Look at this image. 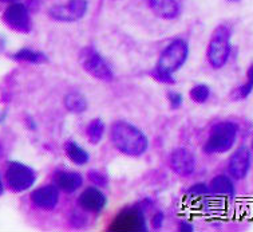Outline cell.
Masks as SVG:
<instances>
[{"label":"cell","instance_id":"cell-1","mask_svg":"<svg viewBox=\"0 0 253 232\" xmlns=\"http://www.w3.org/2000/svg\"><path fill=\"white\" fill-rule=\"evenodd\" d=\"M110 139L117 150L130 157H139L149 148V139L142 130L124 120L111 125Z\"/></svg>","mask_w":253,"mask_h":232},{"label":"cell","instance_id":"cell-2","mask_svg":"<svg viewBox=\"0 0 253 232\" xmlns=\"http://www.w3.org/2000/svg\"><path fill=\"white\" fill-rule=\"evenodd\" d=\"M239 133V126L235 122L222 121L213 126L207 142L204 145V152L207 154L225 153L235 145Z\"/></svg>","mask_w":253,"mask_h":232},{"label":"cell","instance_id":"cell-3","mask_svg":"<svg viewBox=\"0 0 253 232\" xmlns=\"http://www.w3.org/2000/svg\"><path fill=\"white\" fill-rule=\"evenodd\" d=\"M232 45H230V30L226 26H218L214 30L212 39L208 45L207 58L213 69H221L229 59Z\"/></svg>","mask_w":253,"mask_h":232},{"label":"cell","instance_id":"cell-4","mask_svg":"<svg viewBox=\"0 0 253 232\" xmlns=\"http://www.w3.org/2000/svg\"><path fill=\"white\" fill-rule=\"evenodd\" d=\"M189 56V45L186 41L177 38L174 41H171L165 50L161 52V55L158 58L156 69L161 70L166 74L173 75L175 71L185 65V62Z\"/></svg>","mask_w":253,"mask_h":232},{"label":"cell","instance_id":"cell-5","mask_svg":"<svg viewBox=\"0 0 253 232\" xmlns=\"http://www.w3.org/2000/svg\"><path fill=\"white\" fill-rule=\"evenodd\" d=\"M79 62L83 70L91 75L92 78L102 81V82L114 81V71L110 65L92 46L83 47L79 52Z\"/></svg>","mask_w":253,"mask_h":232},{"label":"cell","instance_id":"cell-6","mask_svg":"<svg viewBox=\"0 0 253 232\" xmlns=\"http://www.w3.org/2000/svg\"><path fill=\"white\" fill-rule=\"evenodd\" d=\"M8 186L14 192H24L30 189L37 181V173L33 168L22 163H9L5 172Z\"/></svg>","mask_w":253,"mask_h":232},{"label":"cell","instance_id":"cell-7","mask_svg":"<svg viewBox=\"0 0 253 232\" xmlns=\"http://www.w3.org/2000/svg\"><path fill=\"white\" fill-rule=\"evenodd\" d=\"M88 8L87 0H69L66 4H55L48 9V16L55 22L73 23L82 19Z\"/></svg>","mask_w":253,"mask_h":232},{"label":"cell","instance_id":"cell-8","mask_svg":"<svg viewBox=\"0 0 253 232\" xmlns=\"http://www.w3.org/2000/svg\"><path fill=\"white\" fill-rule=\"evenodd\" d=\"M4 22L19 33H28L31 30V20L27 7L22 3H12L7 7L3 15Z\"/></svg>","mask_w":253,"mask_h":232},{"label":"cell","instance_id":"cell-9","mask_svg":"<svg viewBox=\"0 0 253 232\" xmlns=\"http://www.w3.org/2000/svg\"><path fill=\"white\" fill-rule=\"evenodd\" d=\"M146 228L142 212L137 208L124 209L111 224L114 231H143Z\"/></svg>","mask_w":253,"mask_h":232},{"label":"cell","instance_id":"cell-10","mask_svg":"<svg viewBox=\"0 0 253 232\" xmlns=\"http://www.w3.org/2000/svg\"><path fill=\"white\" fill-rule=\"evenodd\" d=\"M171 171L181 177H188L196 169V157L186 148L174 149L170 154Z\"/></svg>","mask_w":253,"mask_h":232},{"label":"cell","instance_id":"cell-11","mask_svg":"<svg viewBox=\"0 0 253 232\" xmlns=\"http://www.w3.org/2000/svg\"><path fill=\"white\" fill-rule=\"evenodd\" d=\"M107 197L98 186H87L78 197V205L83 211L99 214L106 207Z\"/></svg>","mask_w":253,"mask_h":232},{"label":"cell","instance_id":"cell-12","mask_svg":"<svg viewBox=\"0 0 253 232\" xmlns=\"http://www.w3.org/2000/svg\"><path fill=\"white\" fill-rule=\"evenodd\" d=\"M33 204L43 211H52L59 203V188L56 186H43L33 190L31 193Z\"/></svg>","mask_w":253,"mask_h":232},{"label":"cell","instance_id":"cell-13","mask_svg":"<svg viewBox=\"0 0 253 232\" xmlns=\"http://www.w3.org/2000/svg\"><path fill=\"white\" fill-rule=\"evenodd\" d=\"M251 163H252V157H251L249 149L241 146L230 156L229 164H228L229 175L236 180H243L248 175Z\"/></svg>","mask_w":253,"mask_h":232},{"label":"cell","instance_id":"cell-14","mask_svg":"<svg viewBox=\"0 0 253 232\" xmlns=\"http://www.w3.org/2000/svg\"><path fill=\"white\" fill-rule=\"evenodd\" d=\"M55 186L65 193H74L83 186V177L81 173L71 171H59L55 173Z\"/></svg>","mask_w":253,"mask_h":232},{"label":"cell","instance_id":"cell-15","mask_svg":"<svg viewBox=\"0 0 253 232\" xmlns=\"http://www.w3.org/2000/svg\"><path fill=\"white\" fill-rule=\"evenodd\" d=\"M147 5L158 18L171 20L180 15V4L177 0H146Z\"/></svg>","mask_w":253,"mask_h":232},{"label":"cell","instance_id":"cell-16","mask_svg":"<svg viewBox=\"0 0 253 232\" xmlns=\"http://www.w3.org/2000/svg\"><path fill=\"white\" fill-rule=\"evenodd\" d=\"M63 149H65V153L67 156L70 161L75 165H79L82 167L84 164H87L90 161V154L86 149H83L78 142H75L73 139H69L65 145H63Z\"/></svg>","mask_w":253,"mask_h":232},{"label":"cell","instance_id":"cell-17","mask_svg":"<svg viewBox=\"0 0 253 232\" xmlns=\"http://www.w3.org/2000/svg\"><path fill=\"white\" fill-rule=\"evenodd\" d=\"M63 103H65L67 112L74 113V114H81V113L86 112V109H87V99L78 92H71V93L66 94L63 98Z\"/></svg>","mask_w":253,"mask_h":232},{"label":"cell","instance_id":"cell-18","mask_svg":"<svg viewBox=\"0 0 253 232\" xmlns=\"http://www.w3.org/2000/svg\"><path fill=\"white\" fill-rule=\"evenodd\" d=\"M211 192L216 193V195H225V196H233L235 195V186L233 181L230 180L229 177L225 175H218L211 181Z\"/></svg>","mask_w":253,"mask_h":232},{"label":"cell","instance_id":"cell-19","mask_svg":"<svg viewBox=\"0 0 253 232\" xmlns=\"http://www.w3.org/2000/svg\"><path fill=\"white\" fill-rule=\"evenodd\" d=\"M105 130H106V125L102 120L94 118L90 121L88 125L86 126V137H87L88 142L92 145L99 144L105 136Z\"/></svg>","mask_w":253,"mask_h":232},{"label":"cell","instance_id":"cell-20","mask_svg":"<svg viewBox=\"0 0 253 232\" xmlns=\"http://www.w3.org/2000/svg\"><path fill=\"white\" fill-rule=\"evenodd\" d=\"M12 58L16 60H23V62H28V63H34V65H42V63H46L48 62V58L46 54L39 51H34L30 48H22L19 50L16 54L12 55Z\"/></svg>","mask_w":253,"mask_h":232},{"label":"cell","instance_id":"cell-21","mask_svg":"<svg viewBox=\"0 0 253 232\" xmlns=\"http://www.w3.org/2000/svg\"><path fill=\"white\" fill-rule=\"evenodd\" d=\"M189 95L192 98V101L196 103H204L207 102L209 97H211V89L208 85L198 84L190 89Z\"/></svg>","mask_w":253,"mask_h":232},{"label":"cell","instance_id":"cell-22","mask_svg":"<svg viewBox=\"0 0 253 232\" xmlns=\"http://www.w3.org/2000/svg\"><path fill=\"white\" fill-rule=\"evenodd\" d=\"M87 177L88 180L97 186H106L107 183H109V177H107L106 173L101 172L98 169H90L87 172Z\"/></svg>","mask_w":253,"mask_h":232},{"label":"cell","instance_id":"cell-23","mask_svg":"<svg viewBox=\"0 0 253 232\" xmlns=\"http://www.w3.org/2000/svg\"><path fill=\"white\" fill-rule=\"evenodd\" d=\"M253 85L245 82L244 85H241L239 88H236L232 93V99L233 101H241V99H245L247 97H249V94L252 93Z\"/></svg>","mask_w":253,"mask_h":232},{"label":"cell","instance_id":"cell-24","mask_svg":"<svg viewBox=\"0 0 253 232\" xmlns=\"http://www.w3.org/2000/svg\"><path fill=\"white\" fill-rule=\"evenodd\" d=\"M150 75H152L153 79H156L157 82H160V84H165V85H174L175 84V79L173 75L170 74H166L164 71L158 69H154L150 71Z\"/></svg>","mask_w":253,"mask_h":232},{"label":"cell","instance_id":"cell-25","mask_svg":"<svg viewBox=\"0 0 253 232\" xmlns=\"http://www.w3.org/2000/svg\"><path fill=\"white\" fill-rule=\"evenodd\" d=\"M168 102H169V106H170L171 110H178L182 103H184V97L182 94L178 93V92H169L168 93Z\"/></svg>","mask_w":253,"mask_h":232},{"label":"cell","instance_id":"cell-26","mask_svg":"<svg viewBox=\"0 0 253 232\" xmlns=\"http://www.w3.org/2000/svg\"><path fill=\"white\" fill-rule=\"evenodd\" d=\"M189 193L193 196H204L211 193V189L207 184H203V183H198V184H194L190 189H189Z\"/></svg>","mask_w":253,"mask_h":232},{"label":"cell","instance_id":"cell-27","mask_svg":"<svg viewBox=\"0 0 253 232\" xmlns=\"http://www.w3.org/2000/svg\"><path fill=\"white\" fill-rule=\"evenodd\" d=\"M164 220H165L164 214H162V212H157V214L152 218V227L154 228V230H160V228L162 227V224H164Z\"/></svg>","mask_w":253,"mask_h":232},{"label":"cell","instance_id":"cell-28","mask_svg":"<svg viewBox=\"0 0 253 232\" xmlns=\"http://www.w3.org/2000/svg\"><path fill=\"white\" fill-rule=\"evenodd\" d=\"M180 231H182V232H193L194 231L193 224L189 223V222H181V223H180Z\"/></svg>","mask_w":253,"mask_h":232},{"label":"cell","instance_id":"cell-29","mask_svg":"<svg viewBox=\"0 0 253 232\" xmlns=\"http://www.w3.org/2000/svg\"><path fill=\"white\" fill-rule=\"evenodd\" d=\"M247 82L251 85H253V65L248 69V73H247Z\"/></svg>","mask_w":253,"mask_h":232},{"label":"cell","instance_id":"cell-30","mask_svg":"<svg viewBox=\"0 0 253 232\" xmlns=\"http://www.w3.org/2000/svg\"><path fill=\"white\" fill-rule=\"evenodd\" d=\"M3 193V183H1V179H0V195Z\"/></svg>","mask_w":253,"mask_h":232},{"label":"cell","instance_id":"cell-31","mask_svg":"<svg viewBox=\"0 0 253 232\" xmlns=\"http://www.w3.org/2000/svg\"><path fill=\"white\" fill-rule=\"evenodd\" d=\"M1 1H7V3H16L19 0H1Z\"/></svg>","mask_w":253,"mask_h":232},{"label":"cell","instance_id":"cell-32","mask_svg":"<svg viewBox=\"0 0 253 232\" xmlns=\"http://www.w3.org/2000/svg\"><path fill=\"white\" fill-rule=\"evenodd\" d=\"M230 1H237V0H230Z\"/></svg>","mask_w":253,"mask_h":232},{"label":"cell","instance_id":"cell-33","mask_svg":"<svg viewBox=\"0 0 253 232\" xmlns=\"http://www.w3.org/2000/svg\"><path fill=\"white\" fill-rule=\"evenodd\" d=\"M252 148H253V139H252Z\"/></svg>","mask_w":253,"mask_h":232}]
</instances>
